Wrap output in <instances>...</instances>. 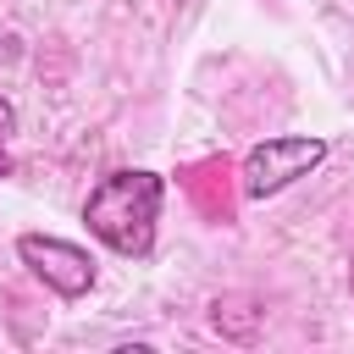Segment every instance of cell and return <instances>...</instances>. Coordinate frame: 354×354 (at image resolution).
<instances>
[{"label": "cell", "mask_w": 354, "mask_h": 354, "mask_svg": "<svg viewBox=\"0 0 354 354\" xmlns=\"http://www.w3.org/2000/svg\"><path fill=\"white\" fill-rule=\"evenodd\" d=\"M260 321H266V310H249V304H221L216 299V310H210V326L221 332V337H232V343H254L260 337Z\"/></svg>", "instance_id": "cell-4"}, {"label": "cell", "mask_w": 354, "mask_h": 354, "mask_svg": "<svg viewBox=\"0 0 354 354\" xmlns=\"http://www.w3.org/2000/svg\"><path fill=\"white\" fill-rule=\"evenodd\" d=\"M17 260H22L50 293H61V299H83V293L94 288V260H88V249H77V243H66V238L22 232V238H17Z\"/></svg>", "instance_id": "cell-3"}, {"label": "cell", "mask_w": 354, "mask_h": 354, "mask_svg": "<svg viewBox=\"0 0 354 354\" xmlns=\"http://www.w3.org/2000/svg\"><path fill=\"white\" fill-rule=\"evenodd\" d=\"M321 160H326V138H321V133H277V138H260V144L243 155L238 183H243L249 199H271V194H282L288 183L310 177Z\"/></svg>", "instance_id": "cell-2"}, {"label": "cell", "mask_w": 354, "mask_h": 354, "mask_svg": "<svg viewBox=\"0 0 354 354\" xmlns=\"http://www.w3.org/2000/svg\"><path fill=\"white\" fill-rule=\"evenodd\" d=\"M0 177H11V160H6V144H0Z\"/></svg>", "instance_id": "cell-6"}, {"label": "cell", "mask_w": 354, "mask_h": 354, "mask_svg": "<svg viewBox=\"0 0 354 354\" xmlns=\"http://www.w3.org/2000/svg\"><path fill=\"white\" fill-rule=\"evenodd\" d=\"M160 199H166V183L144 166H122V171H105L88 199H83V221L88 232L122 254V260H149L155 249V221H160Z\"/></svg>", "instance_id": "cell-1"}, {"label": "cell", "mask_w": 354, "mask_h": 354, "mask_svg": "<svg viewBox=\"0 0 354 354\" xmlns=\"http://www.w3.org/2000/svg\"><path fill=\"white\" fill-rule=\"evenodd\" d=\"M11 133H17V105H11L6 94H0V144H6Z\"/></svg>", "instance_id": "cell-5"}]
</instances>
